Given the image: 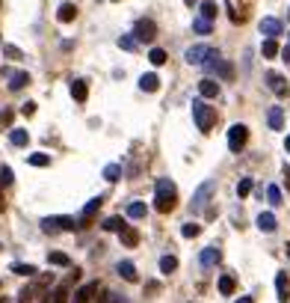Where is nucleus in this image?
Returning a JSON list of instances; mask_svg holds the SVG:
<instances>
[{
  "instance_id": "obj_40",
  "label": "nucleus",
  "mask_w": 290,
  "mask_h": 303,
  "mask_svg": "<svg viewBox=\"0 0 290 303\" xmlns=\"http://www.w3.org/2000/svg\"><path fill=\"white\" fill-rule=\"evenodd\" d=\"M198 232H201L198 223H184V229H181V235H184V238H195Z\"/></svg>"
},
{
  "instance_id": "obj_47",
  "label": "nucleus",
  "mask_w": 290,
  "mask_h": 303,
  "mask_svg": "<svg viewBox=\"0 0 290 303\" xmlns=\"http://www.w3.org/2000/svg\"><path fill=\"white\" fill-rule=\"evenodd\" d=\"M184 3H187V6H198V0H184Z\"/></svg>"
},
{
  "instance_id": "obj_46",
  "label": "nucleus",
  "mask_w": 290,
  "mask_h": 303,
  "mask_svg": "<svg viewBox=\"0 0 290 303\" xmlns=\"http://www.w3.org/2000/svg\"><path fill=\"white\" fill-rule=\"evenodd\" d=\"M110 300H113V303H128L125 297H110Z\"/></svg>"
},
{
  "instance_id": "obj_41",
  "label": "nucleus",
  "mask_w": 290,
  "mask_h": 303,
  "mask_svg": "<svg viewBox=\"0 0 290 303\" xmlns=\"http://www.w3.org/2000/svg\"><path fill=\"white\" fill-rule=\"evenodd\" d=\"M12 178H15V175H12V169L0 167V184H3V187H9V184H12Z\"/></svg>"
},
{
  "instance_id": "obj_38",
  "label": "nucleus",
  "mask_w": 290,
  "mask_h": 303,
  "mask_svg": "<svg viewBox=\"0 0 290 303\" xmlns=\"http://www.w3.org/2000/svg\"><path fill=\"white\" fill-rule=\"evenodd\" d=\"M219 291L222 294H234V276H219Z\"/></svg>"
},
{
  "instance_id": "obj_44",
  "label": "nucleus",
  "mask_w": 290,
  "mask_h": 303,
  "mask_svg": "<svg viewBox=\"0 0 290 303\" xmlns=\"http://www.w3.org/2000/svg\"><path fill=\"white\" fill-rule=\"evenodd\" d=\"M284 184H287V190H290V169L284 167Z\"/></svg>"
},
{
  "instance_id": "obj_35",
  "label": "nucleus",
  "mask_w": 290,
  "mask_h": 303,
  "mask_svg": "<svg viewBox=\"0 0 290 303\" xmlns=\"http://www.w3.org/2000/svg\"><path fill=\"white\" fill-rule=\"evenodd\" d=\"M136 45H139V42H136L133 36H119V48H122V51H136Z\"/></svg>"
},
{
  "instance_id": "obj_50",
  "label": "nucleus",
  "mask_w": 290,
  "mask_h": 303,
  "mask_svg": "<svg viewBox=\"0 0 290 303\" xmlns=\"http://www.w3.org/2000/svg\"><path fill=\"white\" fill-rule=\"evenodd\" d=\"M104 300H107V291H104V297H101V300H98V303H104Z\"/></svg>"
},
{
  "instance_id": "obj_51",
  "label": "nucleus",
  "mask_w": 290,
  "mask_h": 303,
  "mask_svg": "<svg viewBox=\"0 0 290 303\" xmlns=\"http://www.w3.org/2000/svg\"><path fill=\"white\" fill-rule=\"evenodd\" d=\"M3 208H6V205H3V199H0V211H3Z\"/></svg>"
},
{
  "instance_id": "obj_3",
  "label": "nucleus",
  "mask_w": 290,
  "mask_h": 303,
  "mask_svg": "<svg viewBox=\"0 0 290 303\" xmlns=\"http://www.w3.org/2000/svg\"><path fill=\"white\" fill-rule=\"evenodd\" d=\"M201 68H207V71L219 74L222 80H231V77H234V66H231L228 60H222V54H219V51H210V54H207V60L201 63Z\"/></svg>"
},
{
  "instance_id": "obj_55",
  "label": "nucleus",
  "mask_w": 290,
  "mask_h": 303,
  "mask_svg": "<svg viewBox=\"0 0 290 303\" xmlns=\"http://www.w3.org/2000/svg\"><path fill=\"white\" fill-rule=\"evenodd\" d=\"M113 3H116V0H113Z\"/></svg>"
},
{
  "instance_id": "obj_49",
  "label": "nucleus",
  "mask_w": 290,
  "mask_h": 303,
  "mask_svg": "<svg viewBox=\"0 0 290 303\" xmlns=\"http://www.w3.org/2000/svg\"><path fill=\"white\" fill-rule=\"evenodd\" d=\"M0 303H12V300H9V297H0Z\"/></svg>"
},
{
  "instance_id": "obj_28",
  "label": "nucleus",
  "mask_w": 290,
  "mask_h": 303,
  "mask_svg": "<svg viewBox=\"0 0 290 303\" xmlns=\"http://www.w3.org/2000/svg\"><path fill=\"white\" fill-rule=\"evenodd\" d=\"M193 30H195V33H201V36H210V33H213V21L195 18V21H193Z\"/></svg>"
},
{
  "instance_id": "obj_15",
  "label": "nucleus",
  "mask_w": 290,
  "mask_h": 303,
  "mask_svg": "<svg viewBox=\"0 0 290 303\" xmlns=\"http://www.w3.org/2000/svg\"><path fill=\"white\" fill-rule=\"evenodd\" d=\"M92 291H98V282H86V285H80V288L74 291L71 303H86L89 297H92Z\"/></svg>"
},
{
  "instance_id": "obj_29",
  "label": "nucleus",
  "mask_w": 290,
  "mask_h": 303,
  "mask_svg": "<svg viewBox=\"0 0 290 303\" xmlns=\"http://www.w3.org/2000/svg\"><path fill=\"white\" fill-rule=\"evenodd\" d=\"M101 205H104V196H95V199H89V202H86V208H83V220H89V217L95 214V211L101 208Z\"/></svg>"
},
{
  "instance_id": "obj_21",
  "label": "nucleus",
  "mask_w": 290,
  "mask_h": 303,
  "mask_svg": "<svg viewBox=\"0 0 290 303\" xmlns=\"http://www.w3.org/2000/svg\"><path fill=\"white\" fill-rule=\"evenodd\" d=\"M57 18H60L63 24L74 21V18H77V6H74V3H63V6H60V12H57Z\"/></svg>"
},
{
  "instance_id": "obj_9",
  "label": "nucleus",
  "mask_w": 290,
  "mask_h": 303,
  "mask_svg": "<svg viewBox=\"0 0 290 303\" xmlns=\"http://www.w3.org/2000/svg\"><path fill=\"white\" fill-rule=\"evenodd\" d=\"M219 259H222V250H219V247H207V250H201V256H198L201 268H213V265H219Z\"/></svg>"
},
{
  "instance_id": "obj_24",
  "label": "nucleus",
  "mask_w": 290,
  "mask_h": 303,
  "mask_svg": "<svg viewBox=\"0 0 290 303\" xmlns=\"http://www.w3.org/2000/svg\"><path fill=\"white\" fill-rule=\"evenodd\" d=\"M119 235H122V244H125V247H136V241H139V232H136V229H130V226H125Z\"/></svg>"
},
{
  "instance_id": "obj_17",
  "label": "nucleus",
  "mask_w": 290,
  "mask_h": 303,
  "mask_svg": "<svg viewBox=\"0 0 290 303\" xmlns=\"http://www.w3.org/2000/svg\"><path fill=\"white\" fill-rule=\"evenodd\" d=\"M71 98H74V101H86V98H89V86H86V80H71Z\"/></svg>"
},
{
  "instance_id": "obj_1",
  "label": "nucleus",
  "mask_w": 290,
  "mask_h": 303,
  "mask_svg": "<svg viewBox=\"0 0 290 303\" xmlns=\"http://www.w3.org/2000/svg\"><path fill=\"white\" fill-rule=\"evenodd\" d=\"M175 205H178V187L169 178H157V184H154V208L160 214H169Z\"/></svg>"
},
{
  "instance_id": "obj_33",
  "label": "nucleus",
  "mask_w": 290,
  "mask_h": 303,
  "mask_svg": "<svg viewBox=\"0 0 290 303\" xmlns=\"http://www.w3.org/2000/svg\"><path fill=\"white\" fill-rule=\"evenodd\" d=\"M148 60H151V66H163L166 63V51L163 48H151L148 51Z\"/></svg>"
},
{
  "instance_id": "obj_42",
  "label": "nucleus",
  "mask_w": 290,
  "mask_h": 303,
  "mask_svg": "<svg viewBox=\"0 0 290 303\" xmlns=\"http://www.w3.org/2000/svg\"><path fill=\"white\" fill-rule=\"evenodd\" d=\"M21 113H24V116H33V113H36V101H27V104L21 107Z\"/></svg>"
},
{
  "instance_id": "obj_39",
  "label": "nucleus",
  "mask_w": 290,
  "mask_h": 303,
  "mask_svg": "<svg viewBox=\"0 0 290 303\" xmlns=\"http://www.w3.org/2000/svg\"><path fill=\"white\" fill-rule=\"evenodd\" d=\"M27 164H30V167H48V164H51V158H48V155H30V158H27Z\"/></svg>"
},
{
  "instance_id": "obj_8",
  "label": "nucleus",
  "mask_w": 290,
  "mask_h": 303,
  "mask_svg": "<svg viewBox=\"0 0 290 303\" xmlns=\"http://www.w3.org/2000/svg\"><path fill=\"white\" fill-rule=\"evenodd\" d=\"M213 48L210 45H193V48H187L184 51V60L190 63V66H201L204 60H207V54H210Z\"/></svg>"
},
{
  "instance_id": "obj_37",
  "label": "nucleus",
  "mask_w": 290,
  "mask_h": 303,
  "mask_svg": "<svg viewBox=\"0 0 290 303\" xmlns=\"http://www.w3.org/2000/svg\"><path fill=\"white\" fill-rule=\"evenodd\" d=\"M3 54H6V60H24L21 48H15V45H3Z\"/></svg>"
},
{
  "instance_id": "obj_23",
  "label": "nucleus",
  "mask_w": 290,
  "mask_h": 303,
  "mask_svg": "<svg viewBox=\"0 0 290 303\" xmlns=\"http://www.w3.org/2000/svg\"><path fill=\"white\" fill-rule=\"evenodd\" d=\"M260 54H263V60H272V57L278 54V45H275V39H263V45H260Z\"/></svg>"
},
{
  "instance_id": "obj_4",
  "label": "nucleus",
  "mask_w": 290,
  "mask_h": 303,
  "mask_svg": "<svg viewBox=\"0 0 290 303\" xmlns=\"http://www.w3.org/2000/svg\"><path fill=\"white\" fill-rule=\"evenodd\" d=\"M213 190H216V181L213 178H207L198 190L193 193V202H190V211L193 214H198V211H204L207 208V202H210V196H213Z\"/></svg>"
},
{
  "instance_id": "obj_11",
  "label": "nucleus",
  "mask_w": 290,
  "mask_h": 303,
  "mask_svg": "<svg viewBox=\"0 0 290 303\" xmlns=\"http://www.w3.org/2000/svg\"><path fill=\"white\" fill-rule=\"evenodd\" d=\"M3 74H9V89H12V92L24 89V86L30 83V74H27V71H15V74H12V71H6V68H3Z\"/></svg>"
},
{
  "instance_id": "obj_5",
  "label": "nucleus",
  "mask_w": 290,
  "mask_h": 303,
  "mask_svg": "<svg viewBox=\"0 0 290 303\" xmlns=\"http://www.w3.org/2000/svg\"><path fill=\"white\" fill-rule=\"evenodd\" d=\"M154 36H157V24H154L151 18H139V21H136V27H133V39H136V42L151 45Z\"/></svg>"
},
{
  "instance_id": "obj_20",
  "label": "nucleus",
  "mask_w": 290,
  "mask_h": 303,
  "mask_svg": "<svg viewBox=\"0 0 290 303\" xmlns=\"http://www.w3.org/2000/svg\"><path fill=\"white\" fill-rule=\"evenodd\" d=\"M198 6H201V15H198V18H204V21H213V18L219 15V6H216L213 0H204V3H198Z\"/></svg>"
},
{
  "instance_id": "obj_13",
  "label": "nucleus",
  "mask_w": 290,
  "mask_h": 303,
  "mask_svg": "<svg viewBox=\"0 0 290 303\" xmlns=\"http://www.w3.org/2000/svg\"><path fill=\"white\" fill-rule=\"evenodd\" d=\"M139 89H142V92H157V89H160V77H157L154 71L142 74V77H139Z\"/></svg>"
},
{
  "instance_id": "obj_18",
  "label": "nucleus",
  "mask_w": 290,
  "mask_h": 303,
  "mask_svg": "<svg viewBox=\"0 0 290 303\" xmlns=\"http://www.w3.org/2000/svg\"><path fill=\"white\" fill-rule=\"evenodd\" d=\"M266 122H269L272 131H281V128H284V113H281V107H272L269 116H266Z\"/></svg>"
},
{
  "instance_id": "obj_43",
  "label": "nucleus",
  "mask_w": 290,
  "mask_h": 303,
  "mask_svg": "<svg viewBox=\"0 0 290 303\" xmlns=\"http://www.w3.org/2000/svg\"><path fill=\"white\" fill-rule=\"evenodd\" d=\"M234 303H255V300H252V297L246 294V297H237V300H234Z\"/></svg>"
},
{
  "instance_id": "obj_26",
  "label": "nucleus",
  "mask_w": 290,
  "mask_h": 303,
  "mask_svg": "<svg viewBox=\"0 0 290 303\" xmlns=\"http://www.w3.org/2000/svg\"><path fill=\"white\" fill-rule=\"evenodd\" d=\"M175 270H178V259H175V256H163L160 259V273L169 276V273H175Z\"/></svg>"
},
{
  "instance_id": "obj_32",
  "label": "nucleus",
  "mask_w": 290,
  "mask_h": 303,
  "mask_svg": "<svg viewBox=\"0 0 290 303\" xmlns=\"http://www.w3.org/2000/svg\"><path fill=\"white\" fill-rule=\"evenodd\" d=\"M252 187H255V184H252V178H240V181H237V196H240V199H243V196H249V193H252Z\"/></svg>"
},
{
  "instance_id": "obj_19",
  "label": "nucleus",
  "mask_w": 290,
  "mask_h": 303,
  "mask_svg": "<svg viewBox=\"0 0 290 303\" xmlns=\"http://www.w3.org/2000/svg\"><path fill=\"white\" fill-rule=\"evenodd\" d=\"M116 270H119V276L128 279V282H136V279H139V276H136V268H133V262H119Z\"/></svg>"
},
{
  "instance_id": "obj_6",
  "label": "nucleus",
  "mask_w": 290,
  "mask_h": 303,
  "mask_svg": "<svg viewBox=\"0 0 290 303\" xmlns=\"http://www.w3.org/2000/svg\"><path fill=\"white\" fill-rule=\"evenodd\" d=\"M246 140H249V128H246L243 122H237V125L228 128V149H231V152H240V149L246 146Z\"/></svg>"
},
{
  "instance_id": "obj_2",
  "label": "nucleus",
  "mask_w": 290,
  "mask_h": 303,
  "mask_svg": "<svg viewBox=\"0 0 290 303\" xmlns=\"http://www.w3.org/2000/svg\"><path fill=\"white\" fill-rule=\"evenodd\" d=\"M193 119H195V128L201 134H210L213 122H216V110L210 104H204V98H193Z\"/></svg>"
},
{
  "instance_id": "obj_10",
  "label": "nucleus",
  "mask_w": 290,
  "mask_h": 303,
  "mask_svg": "<svg viewBox=\"0 0 290 303\" xmlns=\"http://www.w3.org/2000/svg\"><path fill=\"white\" fill-rule=\"evenodd\" d=\"M275 291H278V300L287 303V297H290V276H287V270H278V276H275Z\"/></svg>"
},
{
  "instance_id": "obj_14",
  "label": "nucleus",
  "mask_w": 290,
  "mask_h": 303,
  "mask_svg": "<svg viewBox=\"0 0 290 303\" xmlns=\"http://www.w3.org/2000/svg\"><path fill=\"white\" fill-rule=\"evenodd\" d=\"M198 92H201V98H216L219 95V83L204 77V80H198Z\"/></svg>"
},
{
  "instance_id": "obj_31",
  "label": "nucleus",
  "mask_w": 290,
  "mask_h": 303,
  "mask_svg": "<svg viewBox=\"0 0 290 303\" xmlns=\"http://www.w3.org/2000/svg\"><path fill=\"white\" fill-rule=\"evenodd\" d=\"M104 178H107V181H119V178H122V167H119V164H107V167H104Z\"/></svg>"
},
{
  "instance_id": "obj_12",
  "label": "nucleus",
  "mask_w": 290,
  "mask_h": 303,
  "mask_svg": "<svg viewBox=\"0 0 290 303\" xmlns=\"http://www.w3.org/2000/svg\"><path fill=\"white\" fill-rule=\"evenodd\" d=\"M281 30H284V27H281V21H278V18H263V21H260V33L266 36V39L281 36Z\"/></svg>"
},
{
  "instance_id": "obj_30",
  "label": "nucleus",
  "mask_w": 290,
  "mask_h": 303,
  "mask_svg": "<svg viewBox=\"0 0 290 303\" xmlns=\"http://www.w3.org/2000/svg\"><path fill=\"white\" fill-rule=\"evenodd\" d=\"M128 217H130V220H142V217H145V205H142V202H130V205H128Z\"/></svg>"
},
{
  "instance_id": "obj_34",
  "label": "nucleus",
  "mask_w": 290,
  "mask_h": 303,
  "mask_svg": "<svg viewBox=\"0 0 290 303\" xmlns=\"http://www.w3.org/2000/svg\"><path fill=\"white\" fill-rule=\"evenodd\" d=\"M266 199H269V205H281V190H278V187H275V184H269V187H266Z\"/></svg>"
},
{
  "instance_id": "obj_7",
  "label": "nucleus",
  "mask_w": 290,
  "mask_h": 303,
  "mask_svg": "<svg viewBox=\"0 0 290 303\" xmlns=\"http://www.w3.org/2000/svg\"><path fill=\"white\" fill-rule=\"evenodd\" d=\"M266 86L278 95V98H287L290 95V86H287V80L278 74V71H266Z\"/></svg>"
},
{
  "instance_id": "obj_52",
  "label": "nucleus",
  "mask_w": 290,
  "mask_h": 303,
  "mask_svg": "<svg viewBox=\"0 0 290 303\" xmlns=\"http://www.w3.org/2000/svg\"><path fill=\"white\" fill-rule=\"evenodd\" d=\"M287 256H290V244H287Z\"/></svg>"
},
{
  "instance_id": "obj_27",
  "label": "nucleus",
  "mask_w": 290,
  "mask_h": 303,
  "mask_svg": "<svg viewBox=\"0 0 290 303\" xmlns=\"http://www.w3.org/2000/svg\"><path fill=\"white\" fill-rule=\"evenodd\" d=\"M125 226H128V223H125L122 217H107V220H104V229H107V232H122Z\"/></svg>"
},
{
  "instance_id": "obj_25",
  "label": "nucleus",
  "mask_w": 290,
  "mask_h": 303,
  "mask_svg": "<svg viewBox=\"0 0 290 303\" xmlns=\"http://www.w3.org/2000/svg\"><path fill=\"white\" fill-rule=\"evenodd\" d=\"M9 140H12V146H27V143H30V134H27L24 128H12Z\"/></svg>"
},
{
  "instance_id": "obj_53",
  "label": "nucleus",
  "mask_w": 290,
  "mask_h": 303,
  "mask_svg": "<svg viewBox=\"0 0 290 303\" xmlns=\"http://www.w3.org/2000/svg\"><path fill=\"white\" fill-rule=\"evenodd\" d=\"M0 250H3V247H0Z\"/></svg>"
},
{
  "instance_id": "obj_16",
  "label": "nucleus",
  "mask_w": 290,
  "mask_h": 303,
  "mask_svg": "<svg viewBox=\"0 0 290 303\" xmlns=\"http://www.w3.org/2000/svg\"><path fill=\"white\" fill-rule=\"evenodd\" d=\"M258 229H260V232H275V229H278V223H275V214H269V211L258 214Z\"/></svg>"
},
{
  "instance_id": "obj_48",
  "label": "nucleus",
  "mask_w": 290,
  "mask_h": 303,
  "mask_svg": "<svg viewBox=\"0 0 290 303\" xmlns=\"http://www.w3.org/2000/svg\"><path fill=\"white\" fill-rule=\"evenodd\" d=\"M284 149H287V152H290V134H287V140H284Z\"/></svg>"
},
{
  "instance_id": "obj_36",
  "label": "nucleus",
  "mask_w": 290,
  "mask_h": 303,
  "mask_svg": "<svg viewBox=\"0 0 290 303\" xmlns=\"http://www.w3.org/2000/svg\"><path fill=\"white\" fill-rule=\"evenodd\" d=\"M12 270H15L18 276H33V273H36V268H33V265H24V262H15Z\"/></svg>"
},
{
  "instance_id": "obj_54",
  "label": "nucleus",
  "mask_w": 290,
  "mask_h": 303,
  "mask_svg": "<svg viewBox=\"0 0 290 303\" xmlns=\"http://www.w3.org/2000/svg\"><path fill=\"white\" fill-rule=\"evenodd\" d=\"M0 3H3V0H0Z\"/></svg>"
},
{
  "instance_id": "obj_45",
  "label": "nucleus",
  "mask_w": 290,
  "mask_h": 303,
  "mask_svg": "<svg viewBox=\"0 0 290 303\" xmlns=\"http://www.w3.org/2000/svg\"><path fill=\"white\" fill-rule=\"evenodd\" d=\"M281 57H284V60H287V63H290V45H287V48H284V51H281Z\"/></svg>"
},
{
  "instance_id": "obj_22",
  "label": "nucleus",
  "mask_w": 290,
  "mask_h": 303,
  "mask_svg": "<svg viewBox=\"0 0 290 303\" xmlns=\"http://www.w3.org/2000/svg\"><path fill=\"white\" fill-rule=\"evenodd\" d=\"M48 262H51V265H57V268H71V259H68L65 253H60V250L48 253Z\"/></svg>"
}]
</instances>
